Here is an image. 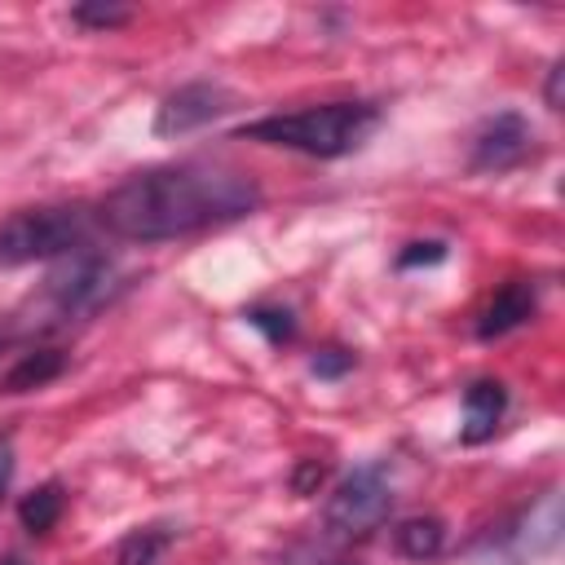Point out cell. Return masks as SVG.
Here are the masks:
<instances>
[{"label":"cell","instance_id":"1","mask_svg":"<svg viewBox=\"0 0 565 565\" xmlns=\"http://www.w3.org/2000/svg\"><path fill=\"white\" fill-rule=\"evenodd\" d=\"M256 207H260V190L252 177L216 163H168L115 185L102 199L97 221L119 238L163 243L252 216Z\"/></svg>","mask_w":565,"mask_h":565},{"label":"cell","instance_id":"2","mask_svg":"<svg viewBox=\"0 0 565 565\" xmlns=\"http://www.w3.org/2000/svg\"><path fill=\"white\" fill-rule=\"evenodd\" d=\"M375 124H380V110L371 102H327V106H305V110H287V115H265L256 124H243L238 137L300 150L313 159H340V154L358 150Z\"/></svg>","mask_w":565,"mask_h":565},{"label":"cell","instance_id":"3","mask_svg":"<svg viewBox=\"0 0 565 565\" xmlns=\"http://www.w3.org/2000/svg\"><path fill=\"white\" fill-rule=\"evenodd\" d=\"M93 216L84 207H31L0 225V265H31L88 247Z\"/></svg>","mask_w":565,"mask_h":565},{"label":"cell","instance_id":"4","mask_svg":"<svg viewBox=\"0 0 565 565\" xmlns=\"http://www.w3.org/2000/svg\"><path fill=\"white\" fill-rule=\"evenodd\" d=\"M388 508H393V486H388L384 468L380 463L353 468L327 499V530L335 539H362L375 525H384Z\"/></svg>","mask_w":565,"mask_h":565},{"label":"cell","instance_id":"5","mask_svg":"<svg viewBox=\"0 0 565 565\" xmlns=\"http://www.w3.org/2000/svg\"><path fill=\"white\" fill-rule=\"evenodd\" d=\"M110 278H115L110 260L79 247V252H71L66 265L49 278V291H53V300H57L62 313H88V309H97V305L106 300Z\"/></svg>","mask_w":565,"mask_h":565},{"label":"cell","instance_id":"6","mask_svg":"<svg viewBox=\"0 0 565 565\" xmlns=\"http://www.w3.org/2000/svg\"><path fill=\"white\" fill-rule=\"evenodd\" d=\"M230 110V93L221 84H207V79H194V84H181L177 93H168L159 102V115H154V132L159 137H181V132H194L203 124H212L216 115Z\"/></svg>","mask_w":565,"mask_h":565},{"label":"cell","instance_id":"7","mask_svg":"<svg viewBox=\"0 0 565 565\" xmlns=\"http://www.w3.org/2000/svg\"><path fill=\"white\" fill-rule=\"evenodd\" d=\"M530 150H534V128L516 110H503V115H490L477 128V137H472V168L477 172H508Z\"/></svg>","mask_w":565,"mask_h":565},{"label":"cell","instance_id":"8","mask_svg":"<svg viewBox=\"0 0 565 565\" xmlns=\"http://www.w3.org/2000/svg\"><path fill=\"white\" fill-rule=\"evenodd\" d=\"M503 411H508V393H503L499 380H477V384H468V393H463V428H459V441L477 446V441L494 437Z\"/></svg>","mask_w":565,"mask_h":565},{"label":"cell","instance_id":"9","mask_svg":"<svg viewBox=\"0 0 565 565\" xmlns=\"http://www.w3.org/2000/svg\"><path fill=\"white\" fill-rule=\"evenodd\" d=\"M530 313H534V287H530V282H508V287H499L494 300L481 309L477 335H481V340H499V335L516 331Z\"/></svg>","mask_w":565,"mask_h":565},{"label":"cell","instance_id":"10","mask_svg":"<svg viewBox=\"0 0 565 565\" xmlns=\"http://www.w3.org/2000/svg\"><path fill=\"white\" fill-rule=\"evenodd\" d=\"M441 543H446V525L437 516H411L393 530V547L406 561H433L441 552Z\"/></svg>","mask_w":565,"mask_h":565},{"label":"cell","instance_id":"11","mask_svg":"<svg viewBox=\"0 0 565 565\" xmlns=\"http://www.w3.org/2000/svg\"><path fill=\"white\" fill-rule=\"evenodd\" d=\"M66 366V358L57 349H40V353H22L18 366L4 375V393H26V388H40L49 380H57Z\"/></svg>","mask_w":565,"mask_h":565},{"label":"cell","instance_id":"12","mask_svg":"<svg viewBox=\"0 0 565 565\" xmlns=\"http://www.w3.org/2000/svg\"><path fill=\"white\" fill-rule=\"evenodd\" d=\"M62 508H66V494H62V486H57V481H49V486L31 490V494L18 503V521H22L31 534H49V530L57 525Z\"/></svg>","mask_w":565,"mask_h":565},{"label":"cell","instance_id":"13","mask_svg":"<svg viewBox=\"0 0 565 565\" xmlns=\"http://www.w3.org/2000/svg\"><path fill=\"white\" fill-rule=\"evenodd\" d=\"M247 322L269 340V344H287L296 340V322L287 309H247Z\"/></svg>","mask_w":565,"mask_h":565},{"label":"cell","instance_id":"14","mask_svg":"<svg viewBox=\"0 0 565 565\" xmlns=\"http://www.w3.org/2000/svg\"><path fill=\"white\" fill-rule=\"evenodd\" d=\"M71 18H75L79 26H102V31H106V26H124L132 13L119 9V4H75Z\"/></svg>","mask_w":565,"mask_h":565},{"label":"cell","instance_id":"15","mask_svg":"<svg viewBox=\"0 0 565 565\" xmlns=\"http://www.w3.org/2000/svg\"><path fill=\"white\" fill-rule=\"evenodd\" d=\"M437 260H446V243H437V238H428V243H411V247L397 256V265H402V269H415V265H437Z\"/></svg>","mask_w":565,"mask_h":565},{"label":"cell","instance_id":"16","mask_svg":"<svg viewBox=\"0 0 565 565\" xmlns=\"http://www.w3.org/2000/svg\"><path fill=\"white\" fill-rule=\"evenodd\" d=\"M349 366H353V353H344V349H322V353L309 362V371L322 375V380H340Z\"/></svg>","mask_w":565,"mask_h":565},{"label":"cell","instance_id":"17","mask_svg":"<svg viewBox=\"0 0 565 565\" xmlns=\"http://www.w3.org/2000/svg\"><path fill=\"white\" fill-rule=\"evenodd\" d=\"M322 477H327V463L305 459V463L296 468V477H291V490H296V494H313V490L322 486Z\"/></svg>","mask_w":565,"mask_h":565},{"label":"cell","instance_id":"18","mask_svg":"<svg viewBox=\"0 0 565 565\" xmlns=\"http://www.w3.org/2000/svg\"><path fill=\"white\" fill-rule=\"evenodd\" d=\"M561 79H565V66H561V62H552L547 84H543V102H547V110H561Z\"/></svg>","mask_w":565,"mask_h":565},{"label":"cell","instance_id":"19","mask_svg":"<svg viewBox=\"0 0 565 565\" xmlns=\"http://www.w3.org/2000/svg\"><path fill=\"white\" fill-rule=\"evenodd\" d=\"M9 477H13V446L0 437V494L9 490Z\"/></svg>","mask_w":565,"mask_h":565},{"label":"cell","instance_id":"20","mask_svg":"<svg viewBox=\"0 0 565 565\" xmlns=\"http://www.w3.org/2000/svg\"><path fill=\"white\" fill-rule=\"evenodd\" d=\"M0 565H22V561H18V556H9V561H0Z\"/></svg>","mask_w":565,"mask_h":565},{"label":"cell","instance_id":"21","mask_svg":"<svg viewBox=\"0 0 565 565\" xmlns=\"http://www.w3.org/2000/svg\"><path fill=\"white\" fill-rule=\"evenodd\" d=\"M327 565H340V561H327Z\"/></svg>","mask_w":565,"mask_h":565}]
</instances>
